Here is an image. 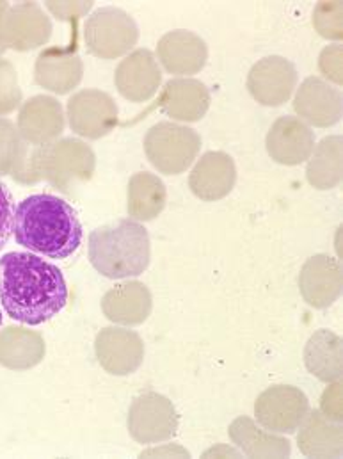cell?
Masks as SVG:
<instances>
[{"label": "cell", "instance_id": "cell-1", "mask_svg": "<svg viewBox=\"0 0 343 459\" xmlns=\"http://www.w3.org/2000/svg\"><path fill=\"white\" fill-rule=\"evenodd\" d=\"M0 303L21 325L39 326L68 303L63 271L34 253L13 251L0 256Z\"/></svg>", "mask_w": 343, "mask_h": 459}, {"label": "cell", "instance_id": "cell-2", "mask_svg": "<svg viewBox=\"0 0 343 459\" xmlns=\"http://www.w3.org/2000/svg\"><path fill=\"white\" fill-rule=\"evenodd\" d=\"M13 233L25 249L56 260H66L82 244V225L75 209L54 195H34L20 202Z\"/></svg>", "mask_w": 343, "mask_h": 459}, {"label": "cell", "instance_id": "cell-3", "mask_svg": "<svg viewBox=\"0 0 343 459\" xmlns=\"http://www.w3.org/2000/svg\"><path fill=\"white\" fill-rule=\"evenodd\" d=\"M91 265L109 280L142 274L151 260L150 235L135 220H119L93 230L88 238Z\"/></svg>", "mask_w": 343, "mask_h": 459}, {"label": "cell", "instance_id": "cell-4", "mask_svg": "<svg viewBox=\"0 0 343 459\" xmlns=\"http://www.w3.org/2000/svg\"><path fill=\"white\" fill-rule=\"evenodd\" d=\"M97 157L90 144L75 137H63L36 146L29 155V184L48 182L57 191L72 195L75 187L91 180Z\"/></svg>", "mask_w": 343, "mask_h": 459}, {"label": "cell", "instance_id": "cell-5", "mask_svg": "<svg viewBox=\"0 0 343 459\" xmlns=\"http://www.w3.org/2000/svg\"><path fill=\"white\" fill-rule=\"evenodd\" d=\"M202 150L200 134L175 121H160L144 135V153L151 166L164 175H180L198 159Z\"/></svg>", "mask_w": 343, "mask_h": 459}, {"label": "cell", "instance_id": "cell-6", "mask_svg": "<svg viewBox=\"0 0 343 459\" xmlns=\"http://www.w3.org/2000/svg\"><path fill=\"white\" fill-rule=\"evenodd\" d=\"M84 41L95 57L106 61L119 59L133 52L139 41V29L124 9L106 5L88 16Z\"/></svg>", "mask_w": 343, "mask_h": 459}, {"label": "cell", "instance_id": "cell-7", "mask_svg": "<svg viewBox=\"0 0 343 459\" xmlns=\"http://www.w3.org/2000/svg\"><path fill=\"white\" fill-rule=\"evenodd\" d=\"M178 413L175 404L162 394L146 392L133 399L128 410V433L137 444H162L178 431Z\"/></svg>", "mask_w": 343, "mask_h": 459}, {"label": "cell", "instance_id": "cell-8", "mask_svg": "<svg viewBox=\"0 0 343 459\" xmlns=\"http://www.w3.org/2000/svg\"><path fill=\"white\" fill-rule=\"evenodd\" d=\"M310 411L303 390L292 385H274L263 390L254 403L256 422L276 435H292Z\"/></svg>", "mask_w": 343, "mask_h": 459}, {"label": "cell", "instance_id": "cell-9", "mask_svg": "<svg viewBox=\"0 0 343 459\" xmlns=\"http://www.w3.org/2000/svg\"><path fill=\"white\" fill-rule=\"evenodd\" d=\"M52 36V20L36 2H20L9 5L0 23V41L4 48L29 52L48 43Z\"/></svg>", "mask_w": 343, "mask_h": 459}, {"label": "cell", "instance_id": "cell-10", "mask_svg": "<svg viewBox=\"0 0 343 459\" xmlns=\"http://www.w3.org/2000/svg\"><path fill=\"white\" fill-rule=\"evenodd\" d=\"M297 88V70L294 63L281 56L260 59L247 75V90L251 97L265 108H279L287 104Z\"/></svg>", "mask_w": 343, "mask_h": 459}, {"label": "cell", "instance_id": "cell-11", "mask_svg": "<svg viewBox=\"0 0 343 459\" xmlns=\"http://www.w3.org/2000/svg\"><path fill=\"white\" fill-rule=\"evenodd\" d=\"M72 130L86 139H100L111 134L117 125L115 99L100 90H82L66 106Z\"/></svg>", "mask_w": 343, "mask_h": 459}, {"label": "cell", "instance_id": "cell-12", "mask_svg": "<svg viewBox=\"0 0 343 459\" xmlns=\"http://www.w3.org/2000/svg\"><path fill=\"white\" fill-rule=\"evenodd\" d=\"M115 82L119 95L128 102L151 100L162 84V70L155 54L148 48H137L124 56L116 68Z\"/></svg>", "mask_w": 343, "mask_h": 459}, {"label": "cell", "instance_id": "cell-13", "mask_svg": "<svg viewBox=\"0 0 343 459\" xmlns=\"http://www.w3.org/2000/svg\"><path fill=\"white\" fill-rule=\"evenodd\" d=\"M315 134L297 116L278 117L265 137L267 153L283 166H299L306 162L315 148Z\"/></svg>", "mask_w": 343, "mask_h": 459}, {"label": "cell", "instance_id": "cell-14", "mask_svg": "<svg viewBox=\"0 0 343 459\" xmlns=\"http://www.w3.org/2000/svg\"><path fill=\"white\" fill-rule=\"evenodd\" d=\"M342 264L331 255L310 256L299 274L303 299L313 308H328L342 296Z\"/></svg>", "mask_w": 343, "mask_h": 459}, {"label": "cell", "instance_id": "cell-15", "mask_svg": "<svg viewBox=\"0 0 343 459\" xmlns=\"http://www.w3.org/2000/svg\"><path fill=\"white\" fill-rule=\"evenodd\" d=\"M84 77V63L75 47L45 48L34 65V81L43 90L56 95H68Z\"/></svg>", "mask_w": 343, "mask_h": 459}, {"label": "cell", "instance_id": "cell-16", "mask_svg": "<svg viewBox=\"0 0 343 459\" xmlns=\"http://www.w3.org/2000/svg\"><path fill=\"white\" fill-rule=\"evenodd\" d=\"M64 111L57 99L36 95L20 106L16 128L27 144L41 146L56 141L64 132Z\"/></svg>", "mask_w": 343, "mask_h": 459}, {"label": "cell", "instance_id": "cell-17", "mask_svg": "<svg viewBox=\"0 0 343 459\" xmlns=\"http://www.w3.org/2000/svg\"><path fill=\"white\" fill-rule=\"evenodd\" d=\"M294 111L306 125L333 126L342 119V93L321 77H308L294 97Z\"/></svg>", "mask_w": 343, "mask_h": 459}, {"label": "cell", "instance_id": "cell-18", "mask_svg": "<svg viewBox=\"0 0 343 459\" xmlns=\"http://www.w3.org/2000/svg\"><path fill=\"white\" fill-rule=\"evenodd\" d=\"M95 352L106 372L113 376H128L142 365L144 342L132 330L109 326L97 335Z\"/></svg>", "mask_w": 343, "mask_h": 459}, {"label": "cell", "instance_id": "cell-19", "mask_svg": "<svg viewBox=\"0 0 343 459\" xmlns=\"http://www.w3.org/2000/svg\"><path fill=\"white\" fill-rule=\"evenodd\" d=\"M157 57L166 72L173 75L200 74L209 59V47L202 36L193 30H171L159 39Z\"/></svg>", "mask_w": 343, "mask_h": 459}, {"label": "cell", "instance_id": "cell-20", "mask_svg": "<svg viewBox=\"0 0 343 459\" xmlns=\"http://www.w3.org/2000/svg\"><path fill=\"white\" fill-rule=\"evenodd\" d=\"M236 168L225 152H207L200 157L189 175L193 195L203 202H219L233 191Z\"/></svg>", "mask_w": 343, "mask_h": 459}, {"label": "cell", "instance_id": "cell-21", "mask_svg": "<svg viewBox=\"0 0 343 459\" xmlns=\"http://www.w3.org/2000/svg\"><path fill=\"white\" fill-rule=\"evenodd\" d=\"M160 109L176 121H200L210 109V91L196 79H171L162 88Z\"/></svg>", "mask_w": 343, "mask_h": 459}, {"label": "cell", "instance_id": "cell-22", "mask_svg": "<svg viewBox=\"0 0 343 459\" xmlns=\"http://www.w3.org/2000/svg\"><path fill=\"white\" fill-rule=\"evenodd\" d=\"M153 308L150 289L141 281H124L109 289L102 298L104 316L119 326L142 325Z\"/></svg>", "mask_w": 343, "mask_h": 459}, {"label": "cell", "instance_id": "cell-23", "mask_svg": "<svg viewBox=\"0 0 343 459\" xmlns=\"http://www.w3.org/2000/svg\"><path fill=\"white\" fill-rule=\"evenodd\" d=\"M299 451L308 458H340L343 453L342 422L326 417L321 410L308 411L299 426Z\"/></svg>", "mask_w": 343, "mask_h": 459}, {"label": "cell", "instance_id": "cell-24", "mask_svg": "<svg viewBox=\"0 0 343 459\" xmlns=\"http://www.w3.org/2000/svg\"><path fill=\"white\" fill-rule=\"evenodd\" d=\"M47 354L45 339L23 326L0 330V365L9 370H29L43 361Z\"/></svg>", "mask_w": 343, "mask_h": 459}, {"label": "cell", "instance_id": "cell-25", "mask_svg": "<svg viewBox=\"0 0 343 459\" xmlns=\"http://www.w3.org/2000/svg\"><path fill=\"white\" fill-rule=\"evenodd\" d=\"M231 442L247 458H288L292 455L290 442L262 429L249 417H238L228 429Z\"/></svg>", "mask_w": 343, "mask_h": 459}, {"label": "cell", "instance_id": "cell-26", "mask_svg": "<svg viewBox=\"0 0 343 459\" xmlns=\"http://www.w3.org/2000/svg\"><path fill=\"white\" fill-rule=\"evenodd\" d=\"M166 204L167 191L157 175L148 171L132 175L126 189V211L132 220L139 223L153 221L162 214Z\"/></svg>", "mask_w": 343, "mask_h": 459}, {"label": "cell", "instance_id": "cell-27", "mask_svg": "<svg viewBox=\"0 0 343 459\" xmlns=\"http://www.w3.org/2000/svg\"><path fill=\"white\" fill-rule=\"evenodd\" d=\"M342 339L330 332H315L304 347L306 368L324 383L340 381L343 376Z\"/></svg>", "mask_w": 343, "mask_h": 459}, {"label": "cell", "instance_id": "cell-28", "mask_svg": "<svg viewBox=\"0 0 343 459\" xmlns=\"http://www.w3.org/2000/svg\"><path fill=\"white\" fill-rule=\"evenodd\" d=\"M342 137L330 135L315 144L306 168V178L319 191H331L342 184Z\"/></svg>", "mask_w": 343, "mask_h": 459}, {"label": "cell", "instance_id": "cell-29", "mask_svg": "<svg viewBox=\"0 0 343 459\" xmlns=\"http://www.w3.org/2000/svg\"><path fill=\"white\" fill-rule=\"evenodd\" d=\"M5 175L29 184V152L18 128L9 119H0V177Z\"/></svg>", "mask_w": 343, "mask_h": 459}, {"label": "cell", "instance_id": "cell-30", "mask_svg": "<svg viewBox=\"0 0 343 459\" xmlns=\"http://www.w3.org/2000/svg\"><path fill=\"white\" fill-rule=\"evenodd\" d=\"M23 104L16 68L0 57V116L11 115Z\"/></svg>", "mask_w": 343, "mask_h": 459}, {"label": "cell", "instance_id": "cell-31", "mask_svg": "<svg viewBox=\"0 0 343 459\" xmlns=\"http://www.w3.org/2000/svg\"><path fill=\"white\" fill-rule=\"evenodd\" d=\"M313 23L321 36L342 39V5L339 2H322L315 9Z\"/></svg>", "mask_w": 343, "mask_h": 459}, {"label": "cell", "instance_id": "cell-32", "mask_svg": "<svg viewBox=\"0 0 343 459\" xmlns=\"http://www.w3.org/2000/svg\"><path fill=\"white\" fill-rule=\"evenodd\" d=\"M342 57V47L340 45H330L321 54L319 68H321L322 75L328 77V81H331L335 84H342L343 82Z\"/></svg>", "mask_w": 343, "mask_h": 459}, {"label": "cell", "instance_id": "cell-33", "mask_svg": "<svg viewBox=\"0 0 343 459\" xmlns=\"http://www.w3.org/2000/svg\"><path fill=\"white\" fill-rule=\"evenodd\" d=\"M13 220H14L13 196L9 189L0 182V249L7 244L13 233Z\"/></svg>", "mask_w": 343, "mask_h": 459}, {"label": "cell", "instance_id": "cell-34", "mask_svg": "<svg viewBox=\"0 0 343 459\" xmlns=\"http://www.w3.org/2000/svg\"><path fill=\"white\" fill-rule=\"evenodd\" d=\"M47 9L59 20L77 22L93 9V2H47Z\"/></svg>", "mask_w": 343, "mask_h": 459}, {"label": "cell", "instance_id": "cell-35", "mask_svg": "<svg viewBox=\"0 0 343 459\" xmlns=\"http://www.w3.org/2000/svg\"><path fill=\"white\" fill-rule=\"evenodd\" d=\"M326 417L342 422L343 408H342V385L340 381L331 383V386H328V390L322 395V410H321Z\"/></svg>", "mask_w": 343, "mask_h": 459}, {"label": "cell", "instance_id": "cell-36", "mask_svg": "<svg viewBox=\"0 0 343 459\" xmlns=\"http://www.w3.org/2000/svg\"><path fill=\"white\" fill-rule=\"evenodd\" d=\"M9 9V4L7 2H0V23H2V16H4V13ZM5 48H4V45H2V41H0V54L4 52Z\"/></svg>", "mask_w": 343, "mask_h": 459}, {"label": "cell", "instance_id": "cell-37", "mask_svg": "<svg viewBox=\"0 0 343 459\" xmlns=\"http://www.w3.org/2000/svg\"><path fill=\"white\" fill-rule=\"evenodd\" d=\"M0 325H2V314H0Z\"/></svg>", "mask_w": 343, "mask_h": 459}]
</instances>
